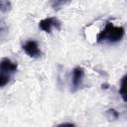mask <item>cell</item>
Here are the masks:
<instances>
[{"label": "cell", "instance_id": "cell-9", "mask_svg": "<svg viewBox=\"0 0 127 127\" xmlns=\"http://www.w3.org/2000/svg\"><path fill=\"white\" fill-rule=\"evenodd\" d=\"M124 83H125V76H123L122 80H121V88H120V93L123 97V99L125 100V93H124Z\"/></svg>", "mask_w": 127, "mask_h": 127}, {"label": "cell", "instance_id": "cell-1", "mask_svg": "<svg viewBox=\"0 0 127 127\" xmlns=\"http://www.w3.org/2000/svg\"><path fill=\"white\" fill-rule=\"evenodd\" d=\"M125 34V30L122 26H115L111 22H107L104 28L97 34L96 42L98 44H116L120 42Z\"/></svg>", "mask_w": 127, "mask_h": 127}, {"label": "cell", "instance_id": "cell-8", "mask_svg": "<svg viewBox=\"0 0 127 127\" xmlns=\"http://www.w3.org/2000/svg\"><path fill=\"white\" fill-rule=\"evenodd\" d=\"M106 115H107V117L109 119L111 118L112 120H115V119H117L119 117V113L116 110H114V109H108L106 111Z\"/></svg>", "mask_w": 127, "mask_h": 127}, {"label": "cell", "instance_id": "cell-4", "mask_svg": "<svg viewBox=\"0 0 127 127\" xmlns=\"http://www.w3.org/2000/svg\"><path fill=\"white\" fill-rule=\"evenodd\" d=\"M39 28L42 31L50 34V33H52L53 29L60 31L62 28V23L56 17H49V18H46V19H43L42 21H40Z\"/></svg>", "mask_w": 127, "mask_h": 127}, {"label": "cell", "instance_id": "cell-7", "mask_svg": "<svg viewBox=\"0 0 127 127\" xmlns=\"http://www.w3.org/2000/svg\"><path fill=\"white\" fill-rule=\"evenodd\" d=\"M11 10V2L9 1H0V11L3 13H7Z\"/></svg>", "mask_w": 127, "mask_h": 127}, {"label": "cell", "instance_id": "cell-10", "mask_svg": "<svg viewBox=\"0 0 127 127\" xmlns=\"http://www.w3.org/2000/svg\"><path fill=\"white\" fill-rule=\"evenodd\" d=\"M64 2H63V1H56V2H54V3H52V6H53V8L54 9H60V5H64Z\"/></svg>", "mask_w": 127, "mask_h": 127}, {"label": "cell", "instance_id": "cell-3", "mask_svg": "<svg viewBox=\"0 0 127 127\" xmlns=\"http://www.w3.org/2000/svg\"><path fill=\"white\" fill-rule=\"evenodd\" d=\"M84 78V69L81 66H75L71 71V91L75 92L83 85Z\"/></svg>", "mask_w": 127, "mask_h": 127}, {"label": "cell", "instance_id": "cell-5", "mask_svg": "<svg viewBox=\"0 0 127 127\" xmlns=\"http://www.w3.org/2000/svg\"><path fill=\"white\" fill-rule=\"evenodd\" d=\"M23 51L31 58L37 59L42 56V51L40 49V46L37 41L35 40H27L23 45H22Z\"/></svg>", "mask_w": 127, "mask_h": 127}, {"label": "cell", "instance_id": "cell-11", "mask_svg": "<svg viewBox=\"0 0 127 127\" xmlns=\"http://www.w3.org/2000/svg\"><path fill=\"white\" fill-rule=\"evenodd\" d=\"M57 127H75V125L72 124V123H69V122H65V123H61V124H59Z\"/></svg>", "mask_w": 127, "mask_h": 127}, {"label": "cell", "instance_id": "cell-2", "mask_svg": "<svg viewBox=\"0 0 127 127\" xmlns=\"http://www.w3.org/2000/svg\"><path fill=\"white\" fill-rule=\"evenodd\" d=\"M17 68V63L11 61L9 58H3L0 61V88H3L11 81Z\"/></svg>", "mask_w": 127, "mask_h": 127}, {"label": "cell", "instance_id": "cell-6", "mask_svg": "<svg viewBox=\"0 0 127 127\" xmlns=\"http://www.w3.org/2000/svg\"><path fill=\"white\" fill-rule=\"evenodd\" d=\"M8 33H9V29H8L5 21L0 19V42L7 40Z\"/></svg>", "mask_w": 127, "mask_h": 127}]
</instances>
